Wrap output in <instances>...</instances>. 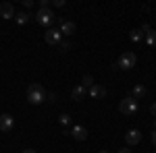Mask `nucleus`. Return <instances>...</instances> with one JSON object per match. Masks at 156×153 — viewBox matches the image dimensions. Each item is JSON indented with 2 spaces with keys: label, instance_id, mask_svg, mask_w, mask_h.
<instances>
[{
  "label": "nucleus",
  "instance_id": "16",
  "mask_svg": "<svg viewBox=\"0 0 156 153\" xmlns=\"http://www.w3.org/2000/svg\"><path fill=\"white\" fill-rule=\"evenodd\" d=\"M144 37H146V33L142 31V29H133L131 33H129V39L135 42V44H137V42H144Z\"/></svg>",
  "mask_w": 156,
  "mask_h": 153
},
{
  "label": "nucleus",
  "instance_id": "7",
  "mask_svg": "<svg viewBox=\"0 0 156 153\" xmlns=\"http://www.w3.org/2000/svg\"><path fill=\"white\" fill-rule=\"evenodd\" d=\"M75 23H71V21H67V19H58V31L60 35H73L75 33Z\"/></svg>",
  "mask_w": 156,
  "mask_h": 153
},
{
  "label": "nucleus",
  "instance_id": "15",
  "mask_svg": "<svg viewBox=\"0 0 156 153\" xmlns=\"http://www.w3.org/2000/svg\"><path fill=\"white\" fill-rule=\"evenodd\" d=\"M144 42H146V44H148L150 48H156V29H150V31L146 33Z\"/></svg>",
  "mask_w": 156,
  "mask_h": 153
},
{
  "label": "nucleus",
  "instance_id": "5",
  "mask_svg": "<svg viewBox=\"0 0 156 153\" xmlns=\"http://www.w3.org/2000/svg\"><path fill=\"white\" fill-rule=\"evenodd\" d=\"M44 39H46V44H48V46H58L60 42H62V35H60L58 29H52V27H50L48 31L44 33Z\"/></svg>",
  "mask_w": 156,
  "mask_h": 153
},
{
  "label": "nucleus",
  "instance_id": "22",
  "mask_svg": "<svg viewBox=\"0 0 156 153\" xmlns=\"http://www.w3.org/2000/svg\"><path fill=\"white\" fill-rule=\"evenodd\" d=\"M150 114H152V116H156V104H152V106H150Z\"/></svg>",
  "mask_w": 156,
  "mask_h": 153
},
{
  "label": "nucleus",
  "instance_id": "20",
  "mask_svg": "<svg viewBox=\"0 0 156 153\" xmlns=\"http://www.w3.org/2000/svg\"><path fill=\"white\" fill-rule=\"evenodd\" d=\"M52 6L60 8V6H65V2H62V0H52Z\"/></svg>",
  "mask_w": 156,
  "mask_h": 153
},
{
  "label": "nucleus",
  "instance_id": "10",
  "mask_svg": "<svg viewBox=\"0 0 156 153\" xmlns=\"http://www.w3.org/2000/svg\"><path fill=\"white\" fill-rule=\"evenodd\" d=\"M90 95H92L94 99H104V97H106V89H104L102 85L94 83V85L90 87Z\"/></svg>",
  "mask_w": 156,
  "mask_h": 153
},
{
  "label": "nucleus",
  "instance_id": "17",
  "mask_svg": "<svg viewBox=\"0 0 156 153\" xmlns=\"http://www.w3.org/2000/svg\"><path fill=\"white\" fill-rule=\"evenodd\" d=\"M58 122L62 124V126H69V124H71V116H69V114H60Z\"/></svg>",
  "mask_w": 156,
  "mask_h": 153
},
{
  "label": "nucleus",
  "instance_id": "9",
  "mask_svg": "<svg viewBox=\"0 0 156 153\" xmlns=\"http://www.w3.org/2000/svg\"><path fill=\"white\" fill-rule=\"evenodd\" d=\"M15 6L11 2H2L0 4V19H15Z\"/></svg>",
  "mask_w": 156,
  "mask_h": 153
},
{
  "label": "nucleus",
  "instance_id": "2",
  "mask_svg": "<svg viewBox=\"0 0 156 153\" xmlns=\"http://www.w3.org/2000/svg\"><path fill=\"white\" fill-rule=\"evenodd\" d=\"M135 62H137V58H135V54H133V52H123V54L119 56V60H117V64H115V68L129 71V68L135 66Z\"/></svg>",
  "mask_w": 156,
  "mask_h": 153
},
{
  "label": "nucleus",
  "instance_id": "27",
  "mask_svg": "<svg viewBox=\"0 0 156 153\" xmlns=\"http://www.w3.org/2000/svg\"><path fill=\"white\" fill-rule=\"evenodd\" d=\"M154 130H156V118H154Z\"/></svg>",
  "mask_w": 156,
  "mask_h": 153
},
{
  "label": "nucleus",
  "instance_id": "23",
  "mask_svg": "<svg viewBox=\"0 0 156 153\" xmlns=\"http://www.w3.org/2000/svg\"><path fill=\"white\" fill-rule=\"evenodd\" d=\"M150 141H152V145H156V130L150 135Z\"/></svg>",
  "mask_w": 156,
  "mask_h": 153
},
{
  "label": "nucleus",
  "instance_id": "4",
  "mask_svg": "<svg viewBox=\"0 0 156 153\" xmlns=\"http://www.w3.org/2000/svg\"><path fill=\"white\" fill-rule=\"evenodd\" d=\"M54 12H52V8H37V12H36V21L40 25H44V27H52V23H54Z\"/></svg>",
  "mask_w": 156,
  "mask_h": 153
},
{
  "label": "nucleus",
  "instance_id": "25",
  "mask_svg": "<svg viewBox=\"0 0 156 153\" xmlns=\"http://www.w3.org/2000/svg\"><path fill=\"white\" fill-rule=\"evenodd\" d=\"M21 153H36V151H34V149H23Z\"/></svg>",
  "mask_w": 156,
  "mask_h": 153
},
{
  "label": "nucleus",
  "instance_id": "18",
  "mask_svg": "<svg viewBox=\"0 0 156 153\" xmlns=\"http://www.w3.org/2000/svg\"><path fill=\"white\" fill-rule=\"evenodd\" d=\"M92 85H94V79H92V75H85V77H83V87H85V89H90Z\"/></svg>",
  "mask_w": 156,
  "mask_h": 153
},
{
  "label": "nucleus",
  "instance_id": "14",
  "mask_svg": "<svg viewBox=\"0 0 156 153\" xmlns=\"http://www.w3.org/2000/svg\"><path fill=\"white\" fill-rule=\"evenodd\" d=\"M29 19H31V15H29L27 11H21V12H17V15H15L17 25H27V23H29Z\"/></svg>",
  "mask_w": 156,
  "mask_h": 153
},
{
  "label": "nucleus",
  "instance_id": "24",
  "mask_svg": "<svg viewBox=\"0 0 156 153\" xmlns=\"http://www.w3.org/2000/svg\"><path fill=\"white\" fill-rule=\"evenodd\" d=\"M119 153H131V149H129V147H125V149H121Z\"/></svg>",
  "mask_w": 156,
  "mask_h": 153
},
{
  "label": "nucleus",
  "instance_id": "8",
  "mask_svg": "<svg viewBox=\"0 0 156 153\" xmlns=\"http://www.w3.org/2000/svg\"><path fill=\"white\" fill-rule=\"evenodd\" d=\"M140 141H142V132H140V130L131 128V130H127V132H125V143H127L129 147H133V145H137Z\"/></svg>",
  "mask_w": 156,
  "mask_h": 153
},
{
  "label": "nucleus",
  "instance_id": "19",
  "mask_svg": "<svg viewBox=\"0 0 156 153\" xmlns=\"http://www.w3.org/2000/svg\"><path fill=\"white\" fill-rule=\"evenodd\" d=\"M58 50H60V52H69V50H71V42H60Z\"/></svg>",
  "mask_w": 156,
  "mask_h": 153
},
{
  "label": "nucleus",
  "instance_id": "12",
  "mask_svg": "<svg viewBox=\"0 0 156 153\" xmlns=\"http://www.w3.org/2000/svg\"><path fill=\"white\" fill-rule=\"evenodd\" d=\"M146 93H148V91H146L144 85H133V89H131V93H129V97H133V99L137 101V99H144Z\"/></svg>",
  "mask_w": 156,
  "mask_h": 153
},
{
  "label": "nucleus",
  "instance_id": "1",
  "mask_svg": "<svg viewBox=\"0 0 156 153\" xmlns=\"http://www.w3.org/2000/svg\"><path fill=\"white\" fill-rule=\"evenodd\" d=\"M46 99H48V93H46V89H44L40 83H31V85L27 87V101H29V104L40 106V104L46 101Z\"/></svg>",
  "mask_w": 156,
  "mask_h": 153
},
{
  "label": "nucleus",
  "instance_id": "21",
  "mask_svg": "<svg viewBox=\"0 0 156 153\" xmlns=\"http://www.w3.org/2000/svg\"><path fill=\"white\" fill-rule=\"evenodd\" d=\"M23 4H25V8H31L34 6V0H23Z\"/></svg>",
  "mask_w": 156,
  "mask_h": 153
},
{
  "label": "nucleus",
  "instance_id": "26",
  "mask_svg": "<svg viewBox=\"0 0 156 153\" xmlns=\"http://www.w3.org/2000/svg\"><path fill=\"white\" fill-rule=\"evenodd\" d=\"M98 153H108V151H104V149H102V151H98Z\"/></svg>",
  "mask_w": 156,
  "mask_h": 153
},
{
  "label": "nucleus",
  "instance_id": "6",
  "mask_svg": "<svg viewBox=\"0 0 156 153\" xmlns=\"http://www.w3.org/2000/svg\"><path fill=\"white\" fill-rule=\"evenodd\" d=\"M15 128V118L11 114H0V132H11Z\"/></svg>",
  "mask_w": 156,
  "mask_h": 153
},
{
  "label": "nucleus",
  "instance_id": "11",
  "mask_svg": "<svg viewBox=\"0 0 156 153\" xmlns=\"http://www.w3.org/2000/svg\"><path fill=\"white\" fill-rule=\"evenodd\" d=\"M71 135H73V139H75V141H85V139H87V130H85L83 126H79V124H75V126H73Z\"/></svg>",
  "mask_w": 156,
  "mask_h": 153
},
{
  "label": "nucleus",
  "instance_id": "13",
  "mask_svg": "<svg viewBox=\"0 0 156 153\" xmlns=\"http://www.w3.org/2000/svg\"><path fill=\"white\" fill-rule=\"evenodd\" d=\"M85 93H87V89H85L83 85H77V87H73V91H71V99L81 101V99L85 97Z\"/></svg>",
  "mask_w": 156,
  "mask_h": 153
},
{
  "label": "nucleus",
  "instance_id": "3",
  "mask_svg": "<svg viewBox=\"0 0 156 153\" xmlns=\"http://www.w3.org/2000/svg\"><path fill=\"white\" fill-rule=\"evenodd\" d=\"M140 110V104L133 99V97H125V99H121V104H119V112L121 114H125V116H133L135 112Z\"/></svg>",
  "mask_w": 156,
  "mask_h": 153
}]
</instances>
